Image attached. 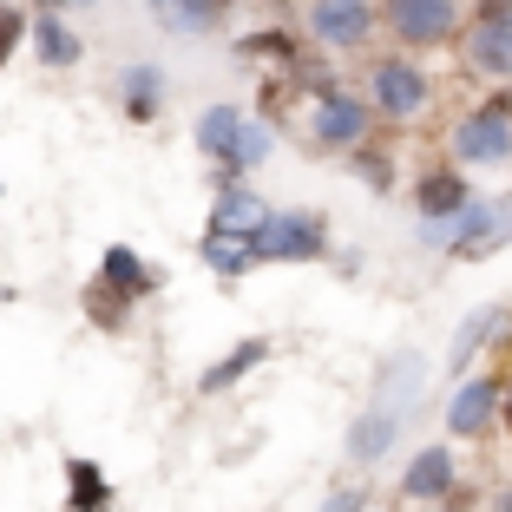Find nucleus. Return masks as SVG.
I'll return each instance as SVG.
<instances>
[{
    "label": "nucleus",
    "mask_w": 512,
    "mask_h": 512,
    "mask_svg": "<svg viewBox=\"0 0 512 512\" xmlns=\"http://www.w3.org/2000/svg\"><path fill=\"white\" fill-rule=\"evenodd\" d=\"M316 256H322V224L302 217V211L270 217V224L250 237V263H316Z\"/></svg>",
    "instance_id": "obj_1"
},
{
    "label": "nucleus",
    "mask_w": 512,
    "mask_h": 512,
    "mask_svg": "<svg viewBox=\"0 0 512 512\" xmlns=\"http://www.w3.org/2000/svg\"><path fill=\"white\" fill-rule=\"evenodd\" d=\"M362 132H368L362 99H348L342 86H329V79H322V86H316V125H309V138H316V145H329V151H348V145H362Z\"/></svg>",
    "instance_id": "obj_2"
},
{
    "label": "nucleus",
    "mask_w": 512,
    "mask_h": 512,
    "mask_svg": "<svg viewBox=\"0 0 512 512\" xmlns=\"http://www.w3.org/2000/svg\"><path fill=\"white\" fill-rule=\"evenodd\" d=\"M453 151H460L467 165H499V158H512V112H499V106L467 112L460 132H453Z\"/></svg>",
    "instance_id": "obj_3"
},
{
    "label": "nucleus",
    "mask_w": 512,
    "mask_h": 512,
    "mask_svg": "<svg viewBox=\"0 0 512 512\" xmlns=\"http://www.w3.org/2000/svg\"><path fill=\"white\" fill-rule=\"evenodd\" d=\"M453 20H460V0H388V27L401 33V40H414V46L447 40Z\"/></svg>",
    "instance_id": "obj_4"
},
{
    "label": "nucleus",
    "mask_w": 512,
    "mask_h": 512,
    "mask_svg": "<svg viewBox=\"0 0 512 512\" xmlns=\"http://www.w3.org/2000/svg\"><path fill=\"white\" fill-rule=\"evenodd\" d=\"M368 27H375V7L368 0H316L309 7V33L322 46H362Z\"/></svg>",
    "instance_id": "obj_5"
},
{
    "label": "nucleus",
    "mask_w": 512,
    "mask_h": 512,
    "mask_svg": "<svg viewBox=\"0 0 512 512\" xmlns=\"http://www.w3.org/2000/svg\"><path fill=\"white\" fill-rule=\"evenodd\" d=\"M368 86H375V106L388 112V119H414V112L427 106V73H414L407 60H381Z\"/></svg>",
    "instance_id": "obj_6"
},
{
    "label": "nucleus",
    "mask_w": 512,
    "mask_h": 512,
    "mask_svg": "<svg viewBox=\"0 0 512 512\" xmlns=\"http://www.w3.org/2000/svg\"><path fill=\"white\" fill-rule=\"evenodd\" d=\"M394 440H401V407L368 401V414L348 427V460H355V467H375V460L394 447Z\"/></svg>",
    "instance_id": "obj_7"
},
{
    "label": "nucleus",
    "mask_w": 512,
    "mask_h": 512,
    "mask_svg": "<svg viewBox=\"0 0 512 512\" xmlns=\"http://www.w3.org/2000/svg\"><path fill=\"white\" fill-rule=\"evenodd\" d=\"M467 66H480V73H493V79H512V20H473Z\"/></svg>",
    "instance_id": "obj_8"
},
{
    "label": "nucleus",
    "mask_w": 512,
    "mask_h": 512,
    "mask_svg": "<svg viewBox=\"0 0 512 512\" xmlns=\"http://www.w3.org/2000/svg\"><path fill=\"white\" fill-rule=\"evenodd\" d=\"M499 394H506L499 381H467V388L453 394V407H447V427H453V434H467V440L486 434L493 414H499Z\"/></svg>",
    "instance_id": "obj_9"
},
{
    "label": "nucleus",
    "mask_w": 512,
    "mask_h": 512,
    "mask_svg": "<svg viewBox=\"0 0 512 512\" xmlns=\"http://www.w3.org/2000/svg\"><path fill=\"white\" fill-rule=\"evenodd\" d=\"M263 224H270V204H263L256 191H217V204H211V230H224V237H243V243H250Z\"/></svg>",
    "instance_id": "obj_10"
},
{
    "label": "nucleus",
    "mask_w": 512,
    "mask_h": 512,
    "mask_svg": "<svg viewBox=\"0 0 512 512\" xmlns=\"http://www.w3.org/2000/svg\"><path fill=\"white\" fill-rule=\"evenodd\" d=\"M421 381H427L421 355H414V348H401V355H388V362H381V375H375V401H381V407H401V414H407V401L421 394Z\"/></svg>",
    "instance_id": "obj_11"
},
{
    "label": "nucleus",
    "mask_w": 512,
    "mask_h": 512,
    "mask_svg": "<svg viewBox=\"0 0 512 512\" xmlns=\"http://www.w3.org/2000/svg\"><path fill=\"white\" fill-rule=\"evenodd\" d=\"M27 33H33V53H40V66H79V53H86V46H79V33L66 27L53 7H40V20H33Z\"/></svg>",
    "instance_id": "obj_12"
},
{
    "label": "nucleus",
    "mask_w": 512,
    "mask_h": 512,
    "mask_svg": "<svg viewBox=\"0 0 512 512\" xmlns=\"http://www.w3.org/2000/svg\"><path fill=\"white\" fill-rule=\"evenodd\" d=\"M447 486H453V453L447 447H421V453H414V467L401 473L407 499H440Z\"/></svg>",
    "instance_id": "obj_13"
},
{
    "label": "nucleus",
    "mask_w": 512,
    "mask_h": 512,
    "mask_svg": "<svg viewBox=\"0 0 512 512\" xmlns=\"http://www.w3.org/2000/svg\"><path fill=\"white\" fill-rule=\"evenodd\" d=\"M414 204H421V217H453L467 211V178H453V171H434V178H421V191H414Z\"/></svg>",
    "instance_id": "obj_14"
},
{
    "label": "nucleus",
    "mask_w": 512,
    "mask_h": 512,
    "mask_svg": "<svg viewBox=\"0 0 512 512\" xmlns=\"http://www.w3.org/2000/svg\"><path fill=\"white\" fill-rule=\"evenodd\" d=\"M263 355H270V342H256V335H250V342H237L217 368H204V381H197V388H204V394H224L230 381H243L256 362H263Z\"/></svg>",
    "instance_id": "obj_15"
},
{
    "label": "nucleus",
    "mask_w": 512,
    "mask_h": 512,
    "mask_svg": "<svg viewBox=\"0 0 512 512\" xmlns=\"http://www.w3.org/2000/svg\"><path fill=\"white\" fill-rule=\"evenodd\" d=\"M99 276H106V283L119 289V296H151V283H158V276H151V270L138 263L132 250H125V243H112V250H106V263H99Z\"/></svg>",
    "instance_id": "obj_16"
},
{
    "label": "nucleus",
    "mask_w": 512,
    "mask_h": 512,
    "mask_svg": "<svg viewBox=\"0 0 512 512\" xmlns=\"http://www.w3.org/2000/svg\"><path fill=\"white\" fill-rule=\"evenodd\" d=\"M66 480H73V493H66L73 512H106L112 506V486H106V473L92 467V460H66Z\"/></svg>",
    "instance_id": "obj_17"
},
{
    "label": "nucleus",
    "mask_w": 512,
    "mask_h": 512,
    "mask_svg": "<svg viewBox=\"0 0 512 512\" xmlns=\"http://www.w3.org/2000/svg\"><path fill=\"white\" fill-rule=\"evenodd\" d=\"M493 329H499V309H473V316L460 322V329H453V355H447L453 375H467V362L486 348V335H493Z\"/></svg>",
    "instance_id": "obj_18"
},
{
    "label": "nucleus",
    "mask_w": 512,
    "mask_h": 512,
    "mask_svg": "<svg viewBox=\"0 0 512 512\" xmlns=\"http://www.w3.org/2000/svg\"><path fill=\"white\" fill-rule=\"evenodd\" d=\"M165 73H158V66H132V73H125V112H132L138 125L145 119H158V106H165Z\"/></svg>",
    "instance_id": "obj_19"
},
{
    "label": "nucleus",
    "mask_w": 512,
    "mask_h": 512,
    "mask_svg": "<svg viewBox=\"0 0 512 512\" xmlns=\"http://www.w3.org/2000/svg\"><path fill=\"white\" fill-rule=\"evenodd\" d=\"M237 125H243V112H237V106H211L204 119H197V151L224 165V151H230V138H237Z\"/></svg>",
    "instance_id": "obj_20"
},
{
    "label": "nucleus",
    "mask_w": 512,
    "mask_h": 512,
    "mask_svg": "<svg viewBox=\"0 0 512 512\" xmlns=\"http://www.w3.org/2000/svg\"><path fill=\"white\" fill-rule=\"evenodd\" d=\"M263 158H270V132L243 119V125H237V138H230V151H224V171H256Z\"/></svg>",
    "instance_id": "obj_21"
},
{
    "label": "nucleus",
    "mask_w": 512,
    "mask_h": 512,
    "mask_svg": "<svg viewBox=\"0 0 512 512\" xmlns=\"http://www.w3.org/2000/svg\"><path fill=\"white\" fill-rule=\"evenodd\" d=\"M204 263H211V270H224V276H243V270H250V243H243V237H224V230H204Z\"/></svg>",
    "instance_id": "obj_22"
},
{
    "label": "nucleus",
    "mask_w": 512,
    "mask_h": 512,
    "mask_svg": "<svg viewBox=\"0 0 512 512\" xmlns=\"http://www.w3.org/2000/svg\"><path fill=\"white\" fill-rule=\"evenodd\" d=\"M145 7H151L158 20H165V27L178 33V40H191V33H204V20H211V14H204V0H145Z\"/></svg>",
    "instance_id": "obj_23"
},
{
    "label": "nucleus",
    "mask_w": 512,
    "mask_h": 512,
    "mask_svg": "<svg viewBox=\"0 0 512 512\" xmlns=\"http://www.w3.org/2000/svg\"><path fill=\"white\" fill-rule=\"evenodd\" d=\"M119 302H125V296L106 283V276H99V283L86 289V309H92V322H106V329H119V322H125V309H119Z\"/></svg>",
    "instance_id": "obj_24"
},
{
    "label": "nucleus",
    "mask_w": 512,
    "mask_h": 512,
    "mask_svg": "<svg viewBox=\"0 0 512 512\" xmlns=\"http://www.w3.org/2000/svg\"><path fill=\"white\" fill-rule=\"evenodd\" d=\"M20 40H27V14H20V7H0V66L14 60Z\"/></svg>",
    "instance_id": "obj_25"
},
{
    "label": "nucleus",
    "mask_w": 512,
    "mask_h": 512,
    "mask_svg": "<svg viewBox=\"0 0 512 512\" xmlns=\"http://www.w3.org/2000/svg\"><path fill=\"white\" fill-rule=\"evenodd\" d=\"M355 165H362V178L375 184V191H388V165H381L375 151H362V158H355Z\"/></svg>",
    "instance_id": "obj_26"
},
{
    "label": "nucleus",
    "mask_w": 512,
    "mask_h": 512,
    "mask_svg": "<svg viewBox=\"0 0 512 512\" xmlns=\"http://www.w3.org/2000/svg\"><path fill=\"white\" fill-rule=\"evenodd\" d=\"M473 20H512V0H473Z\"/></svg>",
    "instance_id": "obj_27"
},
{
    "label": "nucleus",
    "mask_w": 512,
    "mask_h": 512,
    "mask_svg": "<svg viewBox=\"0 0 512 512\" xmlns=\"http://www.w3.org/2000/svg\"><path fill=\"white\" fill-rule=\"evenodd\" d=\"M362 506H368V499L355 493V486H342V493H335V499H329V506H322V512H362Z\"/></svg>",
    "instance_id": "obj_28"
},
{
    "label": "nucleus",
    "mask_w": 512,
    "mask_h": 512,
    "mask_svg": "<svg viewBox=\"0 0 512 512\" xmlns=\"http://www.w3.org/2000/svg\"><path fill=\"white\" fill-rule=\"evenodd\" d=\"M499 243H512V197L499 204Z\"/></svg>",
    "instance_id": "obj_29"
},
{
    "label": "nucleus",
    "mask_w": 512,
    "mask_h": 512,
    "mask_svg": "<svg viewBox=\"0 0 512 512\" xmlns=\"http://www.w3.org/2000/svg\"><path fill=\"white\" fill-rule=\"evenodd\" d=\"M40 7H53V14H60V7H99V0H40Z\"/></svg>",
    "instance_id": "obj_30"
},
{
    "label": "nucleus",
    "mask_w": 512,
    "mask_h": 512,
    "mask_svg": "<svg viewBox=\"0 0 512 512\" xmlns=\"http://www.w3.org/2000/svg\"><path fill=\"white\" fill-rule=\"evenodd\" d=\"M499 414H506V427H512V388H506V394H499Z\"/></svg>",
    "instance_id": "obj_31"
},
{
    "label": "nucleus",
    "mask_w": 512,
    "mask_h": 512,
    "mask_svg": "<svg viewBox=\"0 0 512 512\" xmlns=\"http://www.w3.org/2000/svg\"><path fill=\"white\" fill-rule=\"evenodd\" d=\"M224 7H230V0H204V14H224Z\"/></svg>",
    "instance_id": "obj_32"
}]
</instances>
